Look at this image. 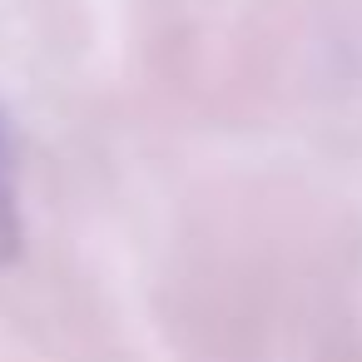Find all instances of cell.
<instances>
[{
    "instance_id": "6da1fadb",
    "label": "cell",
    "mask_w": 362,
    "mask_h": 362,
    "mask_svg": "<svg viewBox=\"0 0 362 362\" xmlns=\"http://www.w3.org/2000/svg\"><path fill=\"white\" fill-rule=\"evenodd\" d=\"M21 253V194H16V159L11 134L0 124V263Z\"/></svg>"
}]
</instances>
